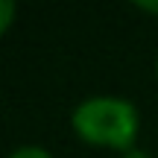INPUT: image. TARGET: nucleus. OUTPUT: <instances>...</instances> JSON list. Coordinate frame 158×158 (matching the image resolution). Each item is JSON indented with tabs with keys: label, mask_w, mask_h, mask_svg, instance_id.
Segmentation results:
<instances>
[{
	"label": "nucleus",
	"mask_w": 158,
	"mask_h": 158,
	"mask_svg": "<svg viewBox=\"0 0 158 158\" xmlns=\"http://www.w3.org/2000/svg\"><path fill=\"white\" fill-rule=\"evenodd\" d=\"M73 129L88 143L126 149V147H132V141L138 135V114L123 100L100 97V100L82 102L73 111Z\"/></svg>",
	"instance_id": "f257e3e1"
},
{
	"label": "nucleus",
	"mask_w": 158,
	"mask_h": 158,
	"mask_svg": "<svg viewBox=\"0 0 158 158\" xmlns=\"http://www.w3.org/2000/svg\"><path fill=\"white\" fill-rule=\"evenodd\" d=\"M12 18H15V3L12 0H0V32H6Z\"/></svg>",
	"instance_id": "f03ea898"
},
{
	"label": "nucleus",
	"mask_w": 158,
	"mask_h": 158,
	"mask_svg": "<svg viewBox=\"0 0 158 158\" xmlns=\"http://www.w3.org/2000/svg\"><path fill=\"white\" fill-rule=\"evenodd\" d=\"M12 158H53V155H47L44 149H38V147H23V149H18Z\"/></svg>",
	"instance_id": "7ed1b4c3"
},
{
	"label": "nucleus",
	"mask_w": 158,
	"mask_h": 158,
	"mask_svg": "<svg viewBox=\"0 0 158 158\" xmlns=\"http://www.w3.org/2000/svg\"><path fill=\"white\" fill-rule=\"evenodd\" d=\"M138 9H143V12H158V3H138Z\"/></svg>",
	"instance_id": "20e7f679"
},
{
	"label": "nucleus",
	"mask_w": 158,
	"mask_h": 158,
	"mask_svg": "<svg viewBox=\"0 0 158 158\" xmlns=\"http://www.w3.org/2000/svg\"><path fill=\"white\" fill-rule=\"evenodd\" d=\"M126 158H147V155H143V152H129Z\"/></svg>",
	"instance_id": "39448f33"
}]
</instances>
